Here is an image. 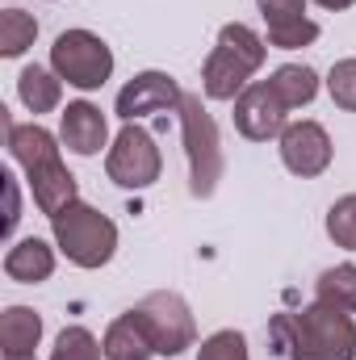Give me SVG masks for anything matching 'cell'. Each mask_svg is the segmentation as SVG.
<instances>
[{
  "label": "cell",
  "mask_w": 356,
  "mask_h": 360,
  "mask_svg": "<svg viewBox=\"0 0 356 360\" xmlns=\"http://www.w3.org/2000/svg\"><path fill=\"white\" fill-rule=\"evenodd\" d=\"M55 248L76 264V269H105L117 252V226L89 201H72L63 214L51 218Z\"/></svg>",
  "instance_id": "3"
},
{
  "label": "cell",
  "mask_w": 356,
  "mask_h": 360,
  "mask_svg": "<svg viewBox=\"0 0 356 360\" xmlns=\"http://www.w3.org/2000/svg\"><path fill=\"white\" fill-rule=\"evenodd\" d=\"M197 360H252V356H248V340L227 327V331H214L210 340H201Z\"/></svg>",
  "instance_id": "23"
},
{
  "label": "cell",
  "mask_w": 356,
  "mask_h": 360,
  "mask_svg": "<svg viewBox=\"0 0 356 360\" xmlns=\"http://www.w3.org/2000/svg\"><path fill=\"white\" fill-rule=\"evenodd\" d=\"M256 4H260V17L268 21V30L306 21V0H256Z\"/></svg>",
  "instance_id": "26"
},
{
  "label": "cell",
  "mask_w": 356,
  "mask_h": 360,
  "mask_svg": "<svg viewBox=\"0 0 356 360\" xmlns=\"http://www.w3.org/2000/svg\"><path fill=\"white\" fill-rule=\"evenodd\" d=\"M319 8H327V13H344V8H352L356 0H314Z\"/></svg>",
  "instance_id": "28"
},
{
  "label": "cell",
  "mask_w": 356,
  "mask_h": 360,
  "mask_svg": "<svg viewBox=\"0 0 356 360\" xmlns=\"http://www.w3.org/2000/svg\"><path fill=\"white\" fill-rule=\"evenodd\" d=\"M17 96H21V105H25L30 113H51V109H59V101H63V80H59L51 68L30 63V68L17 76Z\"/></svg>",
  "instance_id": "17"
},
{
  "label": "cell",
  "mask_w": 356,
  "mask_h": 360,
  "mask_svg": "<svg viewBox=\"0 0 356 360\" xmlns=\"http://www.w3.org/2000/svg\"><path fill=\"white\" fill-rule=\"evenodd\" d=\"M55 272V248L46 239H17L8 252H4V276L8 281H21V285H42L46 276Z\"/></svg>",
  "instance_id": "14"
},
{
  "label": "cell",
  "mask_w": 356,
  "mask_h": 360,
  "mask_svg": "<svg viewBox=\"0 0 356 360\" xmlns=\"http://www.w3.org/2000/svg\"><path fill=\"white\" fill-rule=\"evenodd\" d=\"M276 143H281V164L293 176L310 180L331 168V134L319 122H289Z\"/></svg>",
  "instance_id": "8"
},
{
  "label": "cell",
  "mask_w": 356,
  "mask_h": 360,
  "mask_svg": "<svg viewBox=\"0 0 356 360\" xmlns=\"http://www.w3.org/2000/svg\"><path fill=\"white\" fill-rule=\"evenodd\" d=\"M4 360H38V356H8V352H4Z\"/></svg>",
  "instance_id": "29"
},
{
  "label": "cell",
  "mask_w": 356,
  "mask_h": 360,
  "mask_svg": "<svg viewBox=\"0 0 356 360\" xmlns=\"http://www.w3.org/2000/svg\"><path fill=\"white\" fill-rule=\"evenodd\" d=\"M180 134H184V155H189V188L193 197H214L222 180V139L218 122L201 105L197 92H184L180 101Z\"/></svg>",
  "instance_id": "4"
},
{
  "label": "cell",
  "mask_w": 356,
  "mask_h": 360,
  "mask_svg": "<svg viewBox=\"0 0 356 360\" xmlns=\"http://www.w3.org/2000/svg\"><path fill=\"white\" fill-rule=\"evenodd\" d=\"M327 92H331V101H336L340 109L356 113V59H340V63L331 68Z\"/></svg>",
  "instance_id": "24"
},
{
  "label": "cell",
  "mask_w": 356,
  "mask_h": 360,
  "mask_svg": "<svg viewBox=\"0 0 356 360\" xmlns=\"http://www.w3.org/2000/svg\"><path fill=\"white\" fill-rule=\"evenodd\" d=\"M180 101H184V92H180V84L168 72H139L126 89L117 92L113 113H117L122 122H139V117H147V113L180 109Z\"/></svg>",
  "instance_id": "10"
},
{
  "label": "cell",
  "mask_w": 356,
  "mask_h": 360,
  "mask_svg": "<svg viewBox=\"0 0 356 360\" xmlns=\"http://www.w3.org/2000/svg\"><path fill=\"white\" fill-rule=\"evenodd\" d=\"M51 360H105V348L96 344L89 327H63L51 348Z\"/></svg>",
  "instance_id": "21"
},
{
  "label": "cell",
  "mask_w": 356,
  "mask_h": 360,
  "mask_svg": "<svg viewBox=\"0 0 356 360\" xmlns=\"http://www.w3.org/2000/svg\"><path fill=\"white\" fill-rule=\"evenodd\" d=\"M139 314V323L147 327L151 344H155V356H180L184 348H193L197 340V323H193V310L189 302L172 293V289H155L147 293L139 306H130Z\"/></svg>",
  "instance_id": "6"
},
{
  "label": "cell",
  "mask_w": 356,
  "mask_h": 360,
  "mask_svg": "<svg viewBox=\"0 0 356 360\" xmlns=\"http://www.w3.org/2000/svg\"><path fill=\"white\" fill-rule=\"evenodd\" d=\"M268 42L243 21H231L218 30V46L210 51L201 68V89L210 101H235L252 84V76L265 68Z\"/></svg>",
  "instance_id": "2"
},
{
  "label": "cell",
  "mask_w": 356,
  "mask_h": 360,
  "mask_svg": "<svg viewBox=\"0 0 356 360\" xmlns=\"http://www.w3.org/2000/svg\"><path fill=\"white\" fill-rule=\"evenodd\" d=\"M285 105L281 96L272 92V84H248V89L235 96V130L252 143H268V139H281L285 134Z\"/></svg>",
  "instance_id": "9"
},
{
  "label": "cell",
  "mask_w": 356,
  "mask_h": 360,
  "mask_svg": "<svg viewBox=\"0 0 356 360\" xmlns=\"http://www.w3.org/2000/svg\"><path fill=\"white\" fill-rule=\"evenodd\" d=\"M8 155L25 172L46 168V164H59V139L46 126H38V122H21V126L8 122Z\"/></svg>",
  "instance_id": "12"
},
{
  "label": "cell",
  "mask_w": 356,
  "mask_h": 360,
  "mask_svg": "<svg viewBox=\"0 0 356 360\" xmlns=\"http://www.w3.org/2000/svg\"><path fill=\"white\" fill-rule=\"evenodd\" d=\"M272 352L289 360H356V323L348 310L327 302L302 306L293 314H276L268 323Z\"/></svg>",
  "instance_id": "1"
},
{
  "label": "cell",
  "mask_w": 356,
  "mask_h": 360,
  "mask_svg": "<svg viewBox=\"0 0 356 360\" xmlns=\"http://www.w3.org/2000/svg\"><path fill=\"white\" fill-rule=\"evenodd\" d=\"M327 235H331L336 248L356 252V193L340 197V201L327 210Z\"/></svg>",
  "instance_id": "22"
},
{
  "label": "cell",
  "mask_w": 356,
  "mask_h": 360,
  "mask_svg": "<svg viewBox=\"0 0 356 360\" xmlns=\"http://www.w3.org/2000/svg\"><path fill=\"white\" fill-rule=\"evenodd\" d=\"M42 340V314L30 310V306H8L0 314V348L8 356H34Z\"/></svg>",
  "instance_id": "16"
},
{
  "label": "cell",
  "mask_w": 356,
  "mask_h": 360,
  "mask_svg": "<svg viewBox=\"0 0 356 360\" xmlns=\"http://www.w3.org/2000/svg\"><path fill=\"white\" fill-rule=\"evenodd\" d=\"M51 72L72 89L92 92L113 76V51L92 30H63L51 46Z\"/></svg>",
  "instance_id": "5"
},
{
  "label": "cell",
  "mask_w": 356,
  "mask_h": 360,
  "mask_svg": "<svg viewBox=\"0 0 356 360\" xmlns=\"http://www.w3.org/2000/svg\"><path fill=\"white\" fill-rule=\"evenodd\" d=\"M59 143L76 155H96L109 143V122L92 101H72L59 122Z\"/></svg>",
  "instance_id": "11"
},
{
  "label": "cell",
  "mask_w": 356,
  "mask_h": 360,
  "mask_svg": "<svg viewBox=\"0 0 356 360\" xmlns=\"http://www.w3.org/2000/svg\"><path fill=\"white\" fill-rule=\"evenodd\" d=\"M101 348H105V360H151L155 356V344H151V335H147V327L139 323L134 310H126L122 319L109 323Z\"/></svg>",
  "instance_id": "15"
},
{
  "label": "cell",
  "mask_w": 356,
  "mask_h": 360,
  "mask_svg": "<svg viewBox=\"0 0 356 360\" xmlns=\"http://www.w3.org/2000/svg\"><path fill=\"white\" fill-rule=\"evenodd\" d=\"M34 38H38V21L30 13H21V8H4L0 13V55L4 59L25 55L34 46Z\"/></svg>",
  "instance_id": "19"
},
{
  "label": "cell",
  "mask_w": 356,
  "mask_h": 360,
  "mask_svg": "<svg viewBox=\"0 0 356 360\" xmlns=\"http://www.w3.org/2000/svg\"><path fill=\"white\" fill-rule=\"evenodd\" d=\"M268 84L281 96L285 109H302V105H310V101L319 96V76H314L306 63H285V68H276V72L268 76Z\"/></svg>",
  "instance_id": "18"
},
{
  "label": "cell",
  "mask_w": 356,
  "mask_h": 360,
  "mask_svg": "<svg viewBox=\"0 0 356 360\" xmlns=\"http://www.w3.org/2000/svg\"><path fill=\"white\" fill-rule=\"evenodd\" d=\"M314 293H319V302L356 314V264H336V269H327L319 276Z\"/></svg>",
  "instance_id": "20"
},
{
  "label": "cell",
  "mask_w": 356,
  "mask_h": 360,
  "mask_svg": "<svg viewBox=\"0 0 356 360\" xmlns=\"http://www.w3.org/2000/svg\"><path fill=\"white\" fill-rule=\"evenodd\" d=\"M25 180H30L34 205H38L46 218H55V214H63L72 201H80V197H76V176L63 168V160H59V164H46V168L25 172Z\"/></svg>",
  "instance_id": "13"
},
{
  "label": "cell",
  "mask_w": 356,
  "mask_h": 360,
  "mask_svg": "<svg viewBox=\"0 0 356 360\" xmlns=\"http://www.w3.org/2000/svg\"><path fill=\"white\" fill-rule=\"evenodd\" d=\"M319 38V21H293V25H281V30H268V46H276V51H298V46H310Z\"/></svg>",
  "instance_id": "25"
},
{
  "label": "cell",
  "mask_w": 356,
  "mask_h": 360,
  "mask_svg": "<svg viewBox=\"0 0 356 360\" xmlns=\"http://www.w3.org/2000/svg\"><path fill=\"white\" fill-rule=\"evenodd\" d=\"M160 168H164V160H160L155 139L143 126L126 122L117 130L109 155H105V176L113 180L117 188H151L160 180Z\"/></svg>",
  "instance_id": "7"
},
{
  "label": "cell",
  "mask_w": 356,
  "mask_h": 360,
  "mask_svg": "<svg viewBox=\"0 0 356 360\" xmlns=\"http://www.w3.org/2000/svg\"><path fill=\"white\" fill-rule=\"evenodd\" d=\"M0 180H4V239L17 231V218H21V197H17V180H13V172H0Z\"/></svg>",
  "instance_id": "27"
}]
</instances>
